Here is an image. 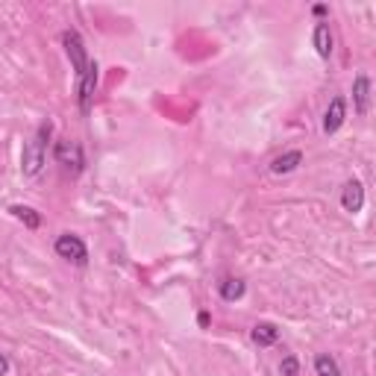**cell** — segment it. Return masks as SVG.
Here are the masks:
<instances>
[{
    "instance_id": "obj_1",
    "label": "cell",
    "mask_w": 376,
    "mask_h": 376,
    "mask_svg": "<svg viewBox=\"0 0 376 376\" xmlns=\"http://www.w3.org/2000/svg\"><path fill=\"white\" fill-rule=\"evenodd\" d=\"M50 132H53V124L44 121L36 135L24 144V153H21V174L24 176H36L41 168H44V159H48V141H50Z\"/></svg>"
},
{
    "instance_id": "obj_2",
    "label": "cell",
    "mask_w": 376,
    "mask_h": 376,
    "mask_svg": "<svg viewBox=\"0 0 376 376\" xmlns=\"http://www.w3.org/2000/svg\"><path fill=\"white\" fill-rule=\"evenodd\" d=\"M97 62L95 59H88V65L83 71V77L77 80V103H80V109L88 112L92 109V100H95V88H97Z\"/></svg>"
},
{
    "instance_id": "obj_3",
    "label": "cell",
    "mask_w": 376,
    "mask_h": 376,
    "mask_svg": "<svg viewBox=\"0 0 376 376\" xmlns=\"http://www.w3.org/2000/svg\"><path fill=\"white\" fill-rule=\"evenodd\" d=\"M62 44H65V50H68V59H71V65H74V74H77V80L83 77V71L88 65V56H85V44L80 39L77 29H65L62 33Z\"/></svg>"
},
{
    "instance_id": "obj_4",
    "label": "cell",
    "mask_w": 376,
    "mask_h": 376,
    "mask_svg": "<svg viewBox=\"0 0 376 376\" xmlns=\"http://www.w3.org/2000/svg\"><path fill=\"white\" fill-rule=\"evenodd\" d=\"M56 253L62 256V259L74 262V265H85L88 262V250L83 244V238L80 235H71V232L56 238Z\"/></svg>"
},
{
    "instance_id": "obj_5",
    "label": "cell",
    "mask_w": 376,
    "mask_h": 376,
    "mask_svg": "<svg viewBox=\"0 0 376 376\" xmlns=\"http://www.w3.org/2000/svg\"><path fill=\"white\" fill-rule=\"evenodd\" d=\"M53 156H56L59 165H65V168L74 171V174H80L83 165H85V162H83V147H80L77 141H56Z\"/></svg>"
},
{
    "instance_id": "obj_6",
    "label": "cell",
    "mask_w": 376,
    "mask_h": 376,
    "mask_svg": "<svg viewBox=\"0 0 376 376\" xmlns=\"http://www.w3.org/2000/svg\"><path fill=\"white\" fill-rule=\"evenodd\" d=\"M344 118H347V100H344V97H333V103H329V109L323 115V132L326 135L338 132L341 124H344Z\"/></svg>"
},
{
    "instance_id": "obj_7",
    "label": "cell",
    "mask_w": 376,
    "mask_h": 376,
    "mask_svg": "<svg viewBox=\"0 0 376 376\" xmlns=\"http://www.w3.org/2000/svg\"><path fill=\"white\" fill-rule=\"evenodd\" d=\"M341 206L347 209V212H362V206H365V188L362 183H356V179H350L347 186H344V194H341Z\"/></svg>"
},
{
    "instance_id": "obj_8",
    "label": "cell",
    "mask_w": 376,
    "mask_h": 376,
    "mask_svg": "<svg viewBox=\"0 0 376 376\" xmlns=\"http://www.w3.org/2000/svg\"><path fill=\"white\" fill-rule=\"evenodd\" d=\"M353 103H356L358 115H368V109H370V80L365 77V74H358L356 83H353Z\"/></svg>"
},
{
    "instance_id": "obj_9",
    "label": "cell",
    "mask_w": 376,
    "mask_h": 376,
    "mask_svg": "<svg viewBox=\"0 0 376 376\" xmlns=\"http://www.w3.org/2000/svg\"><path fill=\"white\" fill-rule=\"evenodd\" d=\"M300 162H303V153H300V150H288V153H282L270 162V174H277V176L291 174V171L300 168Z\"/></svg>"
},
{
    "instance_id": "obj_10",
    "label": "cell",
    "mask_w": 376,
    "mask_h": 376,
    "mask_svg": "<svg viewBox=\"0 0 376 376\" xmlns=\"http://www.w3.org/2000/svg\"><path fill=\"white\" fill-rule=\"evenodd\" d=\"M314 50H318L321 59L333 56V33H329V24H323V21L314 27Z\"/></svg>"
},
{
    "instance_id": "obj_11",
    "label": "cell",
    "mask_w": 376,
    "mask_h": 376,
    "mask_svg": "<svg viewBox=\"0 0 376 376\" xmlns=\"http://www.w3.org/2000/svg\"><path fill=\"white\" fill-rule=\"evenodd\" d=\"M253 341L259 344V347H270V344L279 341V329H277L274 323H267V321L256 323V326H253Z\"/></svg>"
},
{
    "instance_id": "obj_12",
    "label": "cell",
    "mask_w": 376,
    "mask_h": 376,
    "mask_svg": "<svg viewBox=\"0 0 376 376\" xmlns=\"http://www.w3.org/2000/svg\"><path fill=\"white\" fill-rule=\"evenodd\" d=\"M9 212H12V218H18L27 230H39L41 227V215L36 212V209H29V206H12Z\"/></svg>"
},
{
    "instance_id": "obj_13",
    "label": "cell",
    "mask_w": 376,
    "mask_h": 376,
    "mask_svg": "<svg viewBox=\"0 0 376 376\" xmlns=\"http://www.w3.org/2000/svg\"><path fill=\"white\" fill-rule=\"evenodd\" d=\"M244 291H247V285L242 282V279H223L221 282V297L223 300H230V303H235V300H242L244 297Z\"/></svg>"
},
{
    "instance_id": "obj_14",
    "label": "cell",
    "mask_w": 376,
    "mask_h": 376,
    "mask_svg": "<svg viewBox=\"0 0 376 376\" xmlns=\"http://www.w3.org/2000/svg\"><path fill=\"white\" fill-rule=\"evenodd\" d=\"M314 373L318 376H341V368L329 353H321L318 358H314Z\"/></svg>"
},
{
    "instance_id": "obj_15",
    "label": "cell",
    "mask_w": 376,
    "mask_h": 376,
    "mask_svg": "<svg viewBox=\"0 0 376 376\" xmlns=\"http://www.w3.org/2000/svg\"><path fill=\"white\" fill-rule=\"evenodd\" d=\"M279 373H282V376H300V362H297V356H285V358H282V365H279Z\"/></svg>"
},
{
    "instance_id": "obj_16",
    "label": "cell",
    "mask_w": 376,
    "mask_h": 376,
    "mask_svg": "<svg viewBox=\"0 0 376 376\" xmlns=\"http://www.w3.org/2000/svg\"><path fill=\"white\" fill-rule=\"evenodd\" d=\"M6 373H9V358L0 353V376H6Z\"/></svg>"
},
{
    "instance_id": "obj_17",
    "label": "cell",
    "mask_w": 376,
    "mask_h": 376,
    "mask_svg": "<svg viewBox=\"0 0 376 376\" xmlns=\"http://www.w3.org/2000/svg\"><path fill=\"white\" fill-rule=\"evenodd\" d=\"M197 323H200V326H209V314H206V312H200V318H197Z\"/></svg>"
}]
</instances>
